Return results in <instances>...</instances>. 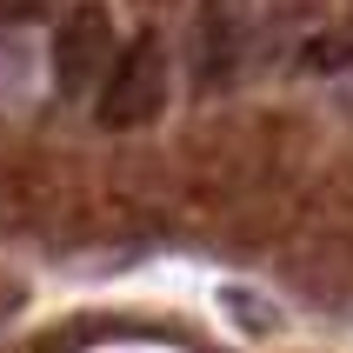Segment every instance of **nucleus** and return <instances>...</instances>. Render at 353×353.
I'll use <instances>...</instances> for the list:
<instances>
[{
    "label": "nucleus",
    "instance_id": "1",
    "mask_svg": "<svg viewBox=\"0 0 353 353\" xmlns=\"http://www.w3.org/2000/svg\"><path fill=\"white\" fill-rule=\"evenodd\" d=\"M160 100H167V54H160L154 34H140L134 47H120V60L100 74L94 114H100V127H140V120L160 114Z\"/></svg>",
    "mask_w": 353,
    "mask_h": 353
},
{
    "label": "nucleus",
    "instance_id": "2",
    "mask_svg": "<svg viewBox=\"0 0 353 353\" xmlns=\"http://www.w3.org/2000/svg\"><path fill=\"white\" fill-rule=\"evenodd\" d=\"M107 67H114V20H107L100 0H87V7H74V14L60 20V34H54V80L67 94H80Z\"/></svg>",
    "mask_w": 353,
    "mask_h": 353
},
{
    "label": "nucleus",
    "instance_id": "3",
    "mask_svg": "<svg viewBox=\"0 0 353 353\" xmlns=\"http://www.w3.org/2000/svg\"><path fill=\"white\" fill-rule=\"evenodd\" d=\"M240 40H247V0H207L200 7V80L207 87L234 80Z\"/></svg>",
    "mask_w": 353,
    "mask_h": 353
},
{
    "label": "nucleus",
    "instance_id": "4",
    "mask_svg": "<svg viewBox=\"0 0 353 353\" xmlns=\"http://www.w3.org/2000/svg\"><path fill=\"white\" fill-rule=\"evenodd\" d=\"M347 60H353V40L347 34H320V40L300 47V67H307V74H334V67H347Z\"/></svg>",
    "mask_w": 353,
    "mask_h": 353
},
{
    "label": "nucleus",
    "instance_id": "5",
    "mask_svg": "<svg viewBox=\"0 0 353 353\" xmlns=\"http://www.w3.org/2000/svg\"><path fill=\"white\" fill-rule=\"evenodd\" d=\"M220 307H227V314H240L254 334H274V327H280V314H274V307H260L247 287H227V294H220Z\"/></svg>",
    "mask_w": 353,
    "mask_h": 353
},
{
    "label": "nucleus",
    "instance_id": "6",
    "mask_svg": "<svg viewBox=\"0 0 353 353\" xmlns=\"http://www.w3.org/2000/svg\"><path fill=\"white\" fill-rule=\"evenodd\" d=\"M54 7H60V0H0V20H14V27H20V20H47Z\"/></svg>",
    "mask_w": 353,
    "mask_h": 353
},
{
    "label": "nucleus",
    "instance_id": "7",
    "mask_svg": "<svg viewBox=\"0 0 353 353\" xmlns=\"http://www.w3.org/2000/svg\"><path fill=\"white\" fill-rule=\"evenodd\" d=\"M14 307H20V287H14V280H0V320L14 314Z\"/></svg>",
    "mask_w": 353,
    "mask_h": 353
}]
</instances>
